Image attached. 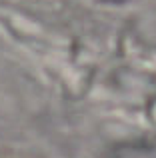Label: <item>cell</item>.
<instances>
[{
	"label": "cell",
	"mask_w": 156,
	"mask_h": 158,
	"mask_svg": "<svg viewBox=\"0 0 156 158\" xmlns=\"http://www.w3.org/2000/svg\"><path fill=\"white\" fill-rule=\"evenodd\" d=\"M106 2H124V0H106Z\"/></svg>",
	"instance_id": "obj_1"
}]
</instances>
